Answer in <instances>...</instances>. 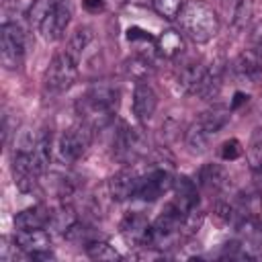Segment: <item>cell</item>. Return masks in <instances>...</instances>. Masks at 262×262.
<instances>
[{
    "label": "cell",
    "mask_w": 262,
    "mask_h": 262,
    "mask_svg": "<svg viewBox=\"0 0 262 262\" xmlns=\"http://www.w3.org/2000/svg\"><path fill=\"white\" fill-rule=\"evenodd\" d=\"M252 18V0H235L231 8V25L233 29H244Z\"/></svg>",
    "instance_id": "f1b7e54d"
},
{
    "label": "cell",
    "mask_w": 262,
    "mask_h": 262,
    "mask_svg": "<svg viewBox=\"0 0 262 262\" xmlns=\"http://www.w3.org/2000/svg\"><path fill=\"white\" fill-rule=\"evenodd\" d=\"M248 102V94L246 92H235L233 94V98H231V102H229V108L231 111H237L242 104H246Z\"/></svg>",
    "instance_id": "e575fe53"
},
{
    "label": "cell",
    "mask_w": 262,
    "mask_h": 262,
    "mask_svg": "<svg viewBox=\"0 0 262 262\" xmlns=\"http://www.w3.org/2000/svg\"><path fill=\"white\" fill-rule=\"evenodd\" d=\"M182 6H184L182 0H154L156 12H158L160 16H164V18H168V20H174V18L180 14Z\"/></svg>",
    "instance_id": "4dcf8cb0"
},
{
    "label": "cell",
    "mask_w": 262,
    "mask_h": 262,
    "mask_svg": "<svg viewBox=\"0 0 262 262\" xmlns=\"http://www.w3.org/2000/svg\"><path fill=\"white\" fill-rule=\"evenodd\" d=\"M139 178H141V174H137L131 166L119 170L115 176H111V180L106 184L111 199L117 201V203L135 199L137 196V188H139Z\"/></svg>",
    "instance_id": "9c48e42d"
},
{
    "label": "cell",
    "mask_w": 262,
    "mask_h": 262,
    "mask_svg": "<svg viewBox=\"0 0 262 262\" xmlns=\"http://www.w3.org/2000/svg\"><path fill=\"white\" fill-rule=\"evenodd\" d=\"M246 156H248V164L252 166V170L262 164V127H256L252 131V137H250Z\"/></svg>",
    "instance_id": "83f0119b"
},
{
    "label": "cell",
    "mask_w": 262,
    "mask_h": 262,
    "mask_svg": "<svg viewBox=\"0 0 262 262\" xmlns=\"http://www.w3.org/2000/svg\"><path fill=\"white\" fill-rule=\"evenodd\" d=\"M248 43H250V49L256 51L260 57H262V20L256 23L250 33H248Z\"/></svg>",
    "instance_id": "d6a6232c"
},
{
    "label": "cell",
    "mask_w": 262,
    "mask_h": 262,
    "mask_svg": "<svg viewBox=\"0 0 262 262\" xmlns=\"http://www.w3.org/2000/svg\"><path fill=\"white\" fill-rule=\"evenodd\" d=\"M76 223H78V217H76V211H74L70 205L63 203L61 207H57V209L51 211L49 225H51L53 229H57L59 233L66 235V231H68L72 225H76Z\"/></svg>",
    "instance_id": "d4e9b609"
},
{
    "label": "cell",
    "mask_w": 262,
    "mask_h": 262,
    "mask_svg": "<svg viewBox=\"0 0 262 262\" xmlns=\"http://www.w3.org/2000/svg\"><path fill=\"white\" fill-rule=\"evenodd\" d=\"M78 80V61L63 49L61 53L53 55L45 74H43V88L49 94H61L74 86Z\"/></svg>",
    "instance_id": "277c9868"
},
{
    "label": "cell",
    "mask_w": 262,
    "mask_h": 262,
    "mask_svg": "<svg viewBox=\"0 0 262 262\" xmlns=\"http://www.w3.org/2000/svg\"><path fill=\"white\" fill-rule=\"evenodd\" d=\"M82 6L90 14H98L104 10V0H82Z\"/></svg>",
    "instance_id": "836d02e7"
},
{
    "label": "cell",
    "mask_w": 262,
    "mask_h": 262,
    "mask_svg": "<svg viewBox=\"0 0 262 262\" xmlns=\"http://www.w3.org/2000/svg\"><path fill=\"white\" fill-rule=\"evenodd\" d=\"M172 184H174L172 168L170 166H164V164H158L147 174H141L139 188H137V196L135 199H141L145 203L158 201L164 192H168L172 188Z\"/></svg>",
    "instance_id": "ba28073f"
},
{
    "label": "cell",
    "mask_w": 262,
    "mask_h": 262,
    "mask_svg": "<svg viewBox=\"0 0 262 262\" xmlns=\"http://www.w3.org/2000/svg\"><path fill=\"white\" fill-rule=\"evenodd\" d=\"M242 154H244V147H242V143H239L237 139H227V141H223L221 147H219V156H221V160H225V162H233V160H237Z\"/></svg>",
    "instance_id": "1f68e13d"
},
{
    "label": "cell",
    "mask_w": 262,
    "mask_h": 262,
    "mask_svg": "<svg viewBox=\"0 0 262 262\" xmlns=\"http://www.w3.org/2000/svg\"><path fill=\"white\" fill-rule=\"evenodd\" d=\"M254 184L262 190V164L258 168H254Z\"/></svg>",
    "instance_id": "8d00e7d4"
},
{
    "label": "cell",
    "mask_w": 262,
    "mask_h": 262,
    "mask_svg": "<svg viewBox=\"0 0 262 262\" xmlns=\"http://www.w3.org/2000/svg\"><path fill=\"white\" fill-rule=\"evenodd\" d=\"M127 41L137 47V51H135L137 55H143L147 59H154V55L158 53V41L147 31H143L139 27H129L127 29Z\"/></svg>",
    "instance_id": "7402d4cb"
},
{
    "label": "cell",
    "mask_w": 262,
    "mask_h": 262,
    "mask_svg": "<svg viewBox=\"0 0 262 262\" xmlns=\"http://www.w3.org/2000/svg\"><path fill=\"white\" fill-rule=\"evenodd\" d=\"M231 74L235 80L239 82H250V84H256L262 76V59L256 51L252 49H246L242 51L229 66Z\"/></svg>",
    "instance_id": "7c38bea8"
},
{
    "label": "cell",
    "mask_w": 262,
    "mask_h": 262,
    "mask_svg": "<svg viewBox=\"0 0 262 262\" xmlns=\"http://www.w3.org/2000/svg\"><path fill=\"white\" fill-rule=\"evenodd\" d=\"M156 41H158V53L164 55V57H168V59H176V57L184 51L182 33L176 31V29H166V31H162Z\"/></svg>",
    "instance_id": "44dd1931"
},
{
    "label": "cell",
    "mask_w": 262,
    "mask_h": 262,
    "mask_svg": "<svg viewBox=\"0 0 262 262\" xmlns=\"http://www.w3.org/2000/svg\"><path fill=\"white\" fill-rule=\"evenodd\" d=\"M14 244H16V250L25 252L31 258L33 254H39V252L49 250L51 237H49V233L43 227H37V229H18L16 235H14Z\"/></svg>",
    "instance_id": "9a60e30c"
},
{
    "label": "cell",
    "mask_w": 262,
    "mask_h": 262,
    "mask_svg": "<svg viewBox=\"0 0 262 262\" xmlns=\"http://www.w3.org/2000/svg\"><path fill=\"white\" fill-rule=\"evenodd\" d=\"M111 151L119 164L131 166L133 162H137L147 151V145H145L143 135L137 129L129 127L127 123H121L113 135V149Z\"/></svg>",
    "instance_id": "5b68a950"
},
{
    "label": "cell",
    "mask_w": 262,
    "mask_h": 262,
    "mask_svg": "<svg viewBox=\"0 0 262 262\" xmlns=\"http://www.w3.org/2000/svg\"><path fill=\"white\" fill-rule=\"evenodd\" d=\"M194 182L207 192L221 194L229 184V174L221 164H205V166L199 168V172L194 176Z\"/></svg>",
    "instance_id": "5bb4252c"
},
{
    "label": "cell",
    "mask_w": 262,
    "mask_h": 262,
    "mask_svg": "<svg viewBox=\"0 0 262 262\" xmlns=\"http://www.w3.org/2000/svg\"><path fill=\"white\" fill-rule=\"evenodd\" d=\"M25 59V33L16 23L0 27V63L4 70H18Z\"/></svg>",
    "instance_id": "52a82bcc"
},
{
    "label": "cell",
    "mask_w": 262,
    "mask_h": 262,
    "mask_svg": "<svg viewBox=\"0 0 262 262\" xmlns=\"http://www.w3.org/2000/svg\"><path fill=\"white\" fill-rule=\"evenodd\" d=\"M92 129L84 123H78L70 129H66L57 139V156L63 164H74L80 158L86 156L90 143H92Z\"/></svg>",
    "instance_id": "8992f818"
},
{
    "label": "cell",
    "mask_w": 262,
    "mask_h": 262,
    "mask_svg": "<svg viewBox=\"0 0 262 262\" xmlns=\"http://www.w3.org/2000/svg\"><path fill=\"white\" fill-rule=\"evenodd\" d=\"M49 219H51V209H47L45 205H35V207L18 211L14 215V227L16 229H37V227L49 225Z\"/></svg>",
    "instance_id": "d6986e66"
},
{
    "label": "cell",
    "mask_w": 262,
    "mask_h": 262,
    "mask_svg": "<svg viewBox=\"0 0 262 262\" xmlns=\"http://www.w3.org/2000/svg\"><path fill=\"white\" fill-rule=\"evenodd\" d=\"M260 59H262V57H260Z\"/></svg>",
    "instance_id": "74e56055"
},
{
    "label": "cell",
    "mask_w": 262,
    "mask_h": 262,
    "mask_svg": "<svg viewBox=\"0 0 262 262\" xmlns=\"http://www.w3.org/2000/svg\"><path fill=\"white\" fill-rule=\"evenodd\" d=\"M66 239H70V242H74V244L86 246V244H90L92 239H98V235H96V231H94L92 227L82 225V223H76V225H72V227L66 231Z\"/></svg>",
    "instance_id": "f546056e"
},
{
    "label": "cell",
    "mask_w": 262,
    "mask_h": 262,
    "mask_svg": "<svg viewBox=\"0 0 262 262\" xmlns=\"http://www.w3.org/2000/svg\"><path fill=\"white\" fill-rule=\"evenodd\" d=\"M176 20H178L182 35H186L194 43H207L219 33V16L203 0L184 2Z\"/></svg>",
    "instance_id": "7a4b0ae2"
},
{
    "label": "cell",
    "mask_w": 262,
    "mask_h": 262,
    "mask_svg": "<svg viewBox=\"0 0 262 262\" xmlns=\"http://www.w3.org/2000/svg\"><path fill=\"white\" fill-rule=\"evenodd\" d=\"M231 117V108L223 106V104H213L211 108L203 111L199 115V119H194V123L186 129L184 141L190 154H205L213 141V137L229 123Z\"/></svg>",
    "instance_id": "3957f363"
},
{
    "label": "cell",
    "mask_w": 262,
    "mask_h": 262,
    "mask_svg": "<svg viewBox=\"0 0 262 262\" xmlns=\"http://www.w3.org/2000/svg\"><path fill=\"white\" fill-rule=\"evenodd\" d=\"M51 162V129L41 127L35 135V143L31 147V164L37 176H43Z\"/></svg>",
    "instance_id": "2e32d148"
},
{
    "label": "cell",
    "mask_w": 262,
    "mask_h": 262,
    "mask_svg": "<svg viewBox=\"0 0 262 262\" xmlns=\"http://www.w3.org/2000/svg\"><path fill=\"white\" fill-rule=\"evenodd\" d=\"M92 41H94V33H92V29H90V27H78V29L72 33L66 51L80 63V59L84 57V53H86V49L90 47Z\"/></svg>",
    "instance_id": "cb8c5ba5"
},
{
    "label": "cell",
    "mask_w": 262,
    "mask_h": 262,
    "mask_svg": "<svg viewBox=\"0 0 262 262\" xmlns=\"http://www.w3.org/2000/svg\"><path fill=\"white\" fill-rule=\"evenodd\" d=\"M59 2H61V0H33V4H31V8H29V23L39 29V25L43 23V18H45Z\"/></svg>",
    "instance_id": "4316f807"
},
{
    "label": "cell",
    "mask_w": 262,
    "mask_h": 262,
    "mask_svg": "<svg viewBox=\"0 0 262 262\" xmlns=\"http://www.w3.org/2000/svg\"><path fill=\"white\" fill-rule=\"evenodd\" d=\"M121 233L123 237L133 244V246H149V235H151V223L147 221L145 215L141 213H127L121 221Z\"/></svg>",
    "instance_id": "30bf717a"
},
{
    "label": "cell",
    "mask_w": 262,
    "mask_h": 262,
    "mask_svg": "<svg viewBox=\"0 0 262 262\" xmlns=\"http://www.w3.org/2000/svg\"><path fill=\"white\" fill-rule=\"evenodd\" d=\"M207 72V66L203 61H186L178 74H176V86L182 94H196L201 82H203V76Z\"/></svg>",
    "instance_id": "ac0fdd59"
},
{
    "label": "cell",
    "mask_w": 262,
    "mask_h": 262,
    "mask_svg": "<svg viewBox=\"0 0 262 262\" xmlns=\"http://www.w3.org/2000/svg\"><path fill=\"white\" fill-rule=\"evenodd\" d=\"M221 82H223V66L221 63H213L207 66V72L203 76V82L196 90L194 96H199L201 100H213L217 98L219 90H221Z\"/></svg>",
    "instance_id": "ffe728a7"
},
{
    "label": "cell",
    "mask_w": 262,
    "mask_h": 262,
    "mask_svg": "<svg viewBox=\"0 0 262 262\" xmlns=\"http://www.w3.org/2000/svg\"><path fill=\"white\" fill-rule=\"evenodd\" d=\"M70 16H72L70 6H68L66 0H61L43 18V23L39 25V33L43 35V39L45 41H57V39H61L63 33H66V29H68V25H70Z\"/></svg>",
    "instance_id": "8fae6325"
},
{
    "label": "cell",
    "mask_w": 262,
    "mask_h": 262,
    "mask_svg": "<svg viewBox=\"0 0 262 262\" xmlns=\"http://www.w3.org/2000/svg\"><path fill=\"white\" fill-rule=\"evenodd\" d=\"M86 254H88V258L102 260V262H113V260L121 258V254L104 239H92L90 244H86Z\"/></svg>",
    "instance_id": "484cf974"
},
{
    "label": "cell",
    "mask_w": 262,
    "mask_h": 262,
    "mask_svg": "<svg viewBox=\"0 0 262 262\" xmlns=\"http://www.w3.org/2000/svg\"><path fill=\"white\" fill-rule=\"evenodd\" d=\"M119 100H121V90L115 84L108 82L92 84L86 90V94L76 102V113L80 117V123L88 125L92 131H100L108 127L119 108Z\"/></svg>",
    "instance_id": "6da1fadb"
},
{
    "label": "cell",
    "mask_w": 262,
    "mask_h": 262,
    "mask_svg": "<svg viewBox=\"0 0 262 262\" xmlns=\"http://www.w3.org/2000/svg\"><path fill=\"white\" fill-rule=\"evenodd\" d=\"M123 72L127 78L135 80V82H145L154 74V59H147V57L135 53L123 61Z\"/></svg>",
    "instance_id": "603a6c76"
},
{
    "label": "cell",
    "mask_w": 262,
    "mask_h": 262,
    "mask_svg": "<svg viewBox=\"0 0 262 262\" xmlns=\"http://www.w3.org/2000/svg\"><path fill=\"white\" fill-rule=\"evenodd\" d=\"M127 4H131V6H141V8H149V6H154V0H127Z\"/></svg>",
    "instance_id": "d590c367"
},
{
    "label": "cell",
    "mask_w": 262,
    "mask_h": 262,
    "mask_svg": "<svg viewBox=\"0 0 262 262\" xmlns=\"http://www.w3.org/2000/svg\"><path fill=\"white\" fill-rule=\"evenodd\" d=\"M158 106V94L147 82H137L133 88V115L139 123H147Z\"/></svg>",
    "instance_id": "4fadbf2b"
},
{
    "label": "cell",
    "mask_w": 262,
    "mask_h": 262,
    "mask_svg": "<svg viewBox=\"0 0 262 262\" xmlns=\"http://www.w3.org/2000/svg\"><path fill=\"white\" fill-rule=\"evenodd\" d=\"M174 203L180 207V211L186 215L194 209H199V192H196V182L186 176V174H180V176H174Z\"/></svg>",
    "instance_id": "e0dca14e"
}]
</instances>
